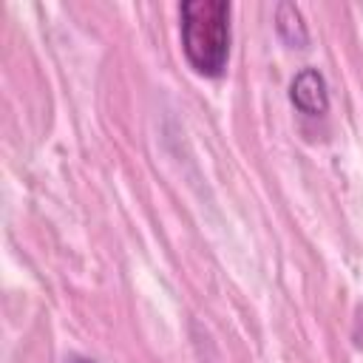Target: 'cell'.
Listing matches in <instances>:
<instances>
[{"label": "cell", "instance_id": "cell-1", "mask_svg": "<svg viewBox=\"0 0 363 363\" xmlns=\"http://www.w3.org/2000/svg\"><path fill=\"white\" fill-rule=\"evenodd\" d=\"M179 34L187 65L201 77H221L230 60V3L182 0Z\"/></svg>", "mask_w": 363, "mask_h": 363}, {"label": "cell", "instance_id": "cell-2", "mask_svg": "<svg viewBox=\"0 0 363 363\" xmlns=\"http://www.w3.org/2000/svg\"><path fill=\"white\" fill-rule=\"evenodd\" d=\"M289 99L292 105L306 113V116H323L329 111V88H326V77L318 68H301L292 77L289 85Z\"/></svg>", "mask_w": 363, "mask_h": 363}, {"label": "cell", "instance_id": "cell-3", "mask_svg": "<svg viewBox=\"0 0 363 363\" xmlns=\"http://www.w3.org/2000/svg\"><path fill=\"white\" fill-rule=\"evenodd\" d=\"M275 31L289 48H306L309 45V28L303 23V14L289 0H281L275 6Z\"/></svg>", "mask_w": 363, "mask_h": 363}, {"label": "cell", "instance_id": "cell-4", "mask_svg": "<svg viewBox=\"0 0 363 363\" xmlns=\"http://www.w3.org/2000/svg\"><path fill=\"white\" fill-rule=\"evenodd\" d=\"M71 363H94V360H82V357H77V360H71Z\"/></svg>", "mask_w": 363, "mask_h": 363}]
</instances>
